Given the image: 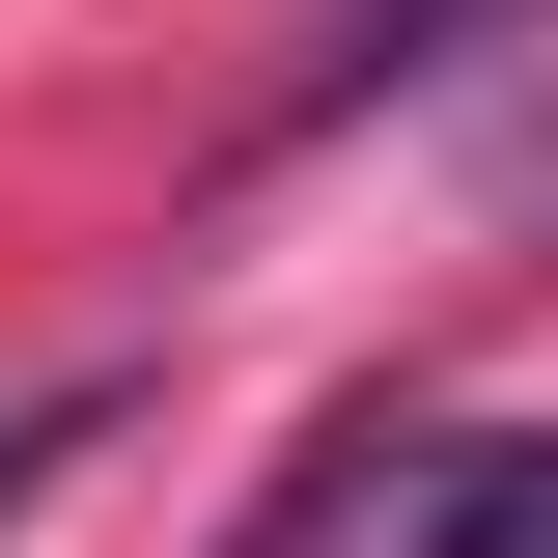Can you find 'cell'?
Listing matches in <instances>:
<instances>
[{
    "mask_svg": "<svg viewBox=\"0 0 558 558\" xmlns=\"http://www.w3.org/2000/svg\"><path fill=\"white\" fill-rule=\"evenodd\" d=\"M391 558H558V418H475V447H418Z\"/></svg>",
    "mask_w": 558,
    "mask_h": 558,
    "instance_id": "6da1fadb",
    "label": "cell"
},
{
    "mask_svg": "<svg viewBox=\"0 0 558 558\" xmlns=\"http://www.w3.org/2000/svg\"><path fill=\"white\" fill-rule=\"evenodd\" d=\"M475 28H531V0H336V28H307V84H279V140H336V112H391V84H447Z\"/></svg>",
    "mask_w": 558,
    "mask_h": 558,
    "instance_id": "7a4b0ae2",
    "label": "cell"
},
{
    "mask_svg": "<svg viewBox=\"0 0 558 558\" xmlns=\"http://www.w3.org/2000/svg\"><path fill=\"white\" fill-rule=\"evenodd\" d=\"M475 168H502V223H558V0H531V84H502V140H475Z\"/></svg>",
    "mask_w": 558,
    "mask_h": 558,
    "instance_id": "3957f363",
    "label": "cell"
},
{
    "mask_svg": "<svg viewBox=\"0 0 558 558\" xmlns=\"http://www.w3.org/2000/svg\"><path fill=\"white\" fill-rule=\"evenodd\" d=\"M84 447H112V391H28L0 418V531H28V475H84Z\"/></svg>",
    "mask_w": 558,
    "mask_h": 558,
    "instance_id": "277c9868",
    "label": "cell"
}]
</instances>
